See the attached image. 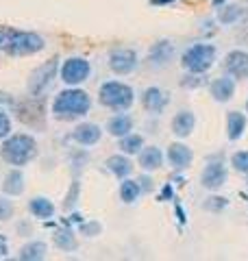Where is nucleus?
Segmentation results:
<instances>
[{
	"instance_id": "obj_1",
	"label": "nucleus",
	"mask_w": 248,
	"mask_h": 261,
	"mask_svg": "<svg viewBox=\"0 0 248 261\" xmlns=\"http://www.w3.org/2000/svg\"><path fill=\"white\" fill-rule=\"evenodd\" d=\"M46 48V39L31 31H18L13 27H0V53L13 57H31Z\"/></svg>"
},
{
	"instance_id": "obj_2",
	"label": "nucleus",
	"mask_w": 248,
	"mask_h": 261,
	"mask_svg": "<svg viewBox=\"0 0 248 261\" xmlns=\"http://www.w3.org/2000/svg\"><path fill=\"white\" fill-rule=\"evenodd\" d=\"M89 109H92V98H89L87 92L77 87L63 89V92L57 94V98L53 100V116L57 120H77L87 116Z\"/></svg>"
},
{
	"instance_id": "obj_3",
	"label": "nucleus",
	"mask_w": 248,
	"mask_h": 261,
	"mask_svg": "<svg viewBox=\"0 0 248 261\" xmlns=\"http://www.w3.org/2000/svg\"><path fill=\"white\" fill-rule=\"evenodd\" d=\"M0 157H3L13 168L27 166V163H31L33 159L37 157V142H35V137H31L27 133L5 137L3 146H0Z\"/></svg>"
},
{
	"instance_id": "obj_4",
	"label": "nucleus",
	"mask_w": 248,
	"mask_h": 261,
	"mask_svg": "<svg viewBox=\"0 0 248 261\" xmlns=\"http://www.w3.org/2000/svg\"><path fill=\"white\" fill-rule=\"evenodd\" d=\"M98 100L101 105H105L107 109H113V111H124L133 105L135 96H133V89H131L127 83H120V81H109L101 87L98 92Z\"/></svg>"
},
{
	"instance_id": "obj_5",
	"label": "nucleus",
	"mask_w": 248,
	"mask_h": 261,
	"mask_svg": "<svg viewBox=\"0 0 248 261\" xmlns=\"http://www.w3.org/2000/svg\"><path fill=\"white\" fill-rule=\"evenodd\" d=\"M216 61V48L209 44H196L183 55V68L194 72V74H203L207 72Z\"/></svg>"
},
{
	"instance_id": "obj_6",
	"label": "nucleus",
	"mask_w": 248,
	"mask_h": 261,
	"mask_svg": "<svg viewBox=\"0 0 248 261\" xmlns=\"http://www.w3.org/2000/svg\"><path fill=\"white\" fill-rule=\"evenodd\" d=\"M89 72H92V68H89V61L87 59H81V57H72V59H65L61 70H59V76L65 85H72L77 87L81 83H85V81L89 79Z\"/></svg>"
},
{
	"instance_id": "obj_7",
	"label": "nucleus",
	"mask_w": 248,
	"mask_h": 261,
	"mask_svg": "<svg viewBox=\"0 0 248 261\" xmlns=\"http://www.w3.org/2000/svg\"><path fill=\"white\" fill-rule=\"evenodd\" d=\"M57 68H59V59H57V57L48 59L46 63H41L39 68L31 74V79H29V92L33 96H37V94L44 92V89L51 85V81L57 76Z\"/></svg>"
},
{
	"instance_id": "obj_8",
	"label": "nucleus",
	"mask_w": 248,
	"mask_h": 261,
	"mask_svg": "<svg viewBox=\"0 0 248 261\" xmlns=\"http://www.w3.org/2000/svg\"><path fill=\"white\" fill-rule=\"evenodd\" d=\"M137 65V55L131 48H118L109 55V68L115 74H131Z\"/></svg>"
},
{
	"instance_id": "obj_9",
	"label": "nucleus",
	"mask_w": 248,
	"mask_h": 261,
	"mask_svg": "<svg viewBox=\"0 0 248 261\" xmlns=\"http://www.w3.org/2000/svg\"><path fill=\"white\" fill-rule=\"evenodd\" d=\"M227 181V168L220 161H211L209 166L203 170V187L207 190H220Z\"/></svg>"
},
{
	"instance_id": "obj_10",
	"label": "nucleus",
	"mask_w": 248,
	"mask_h": 261,
	"mask_svg": "<svg viewBox=\"0 0 248 261\" xmlns=\"http://www.w3.org/2000/svg\"><path fill=\"white\" fill-rule=\"evenodd\" d=\"M225 68L233 79H248V53H244V50L229 53Z\"/></svg>"
},
{
	"instance_id": "obj_11",
	"label": "nucleus",
	"mask_w": 248,
	"mask_h": 261,
	"mask_svg": "<svg viewBox=\"0 0 248 261\" xmlns=\"http://www.w3.org/2000/svg\"><path fill=\"white\" fill-rule=\"evenodd\" d=\"M103 130L98 124H92V122H85V124H79L77 128L72 130V140L81 144V146H94L101 142Z\"/></svg>"
},
{
	"instance_id": "obj_12",
	"label": "nucleus",
	"mask_w": 248,
	"mask_h": 261,
	"mask_svg": "<svg viewBox=\"0 0 248 261\" xmlns=\"http://www.w3.org/2000/svg\"><path fill=\"white\" fill-rule=\"evenodd\" d=\"M194 159V152L187 148L185 144H170V148H168V161H170V166L177 170V172H181V170H185L189 163H192Z\"/></svg>"
},
{
	"instance_id": "obj_13",
	"label": "nucleus",
	"mask_w": 248,
	"mask_h": 261,
	"mask_svg": "<svg viewBox=\"0 0 248 261\" xmlns=\"http://www.w3.org/2000/svg\"><path fill=\"white\" fill-rule=\"evenodd\" d=\"M142 105H144L146 111L161 113L165 109V105H168V96H165L159 87H148L142 96Z\"/></svg>"
},
{
	"instance_id": "obj_14",
	"label": "nucleus",
	"mask_w": 248,
	"mask_h": 261,
	"mask_svg": "<svg viewBox=\"0 0 248 261\" xmlns=\"http://www.w3.org/2000/svg\"><path fill=\"white\" fill-rule=\"evenodd\" d=\"M139 166L144 172H155L163 166V154L157 146H148V148L139 150Z\"/></svg>"
},
{
	"instance_id": "obj_15",
	"label": "nucleus",
	"mask_w": 248,
	"mask_h": 261,
	"mask_svg": "<svg viewBox=\"0 0 248 261\" xmlns=\"http://www.w3.org/2000/svg\"><path fill=\"white\" fill-rule=\"evenodd\" d=\"M209 92L213 96V100H218V102H227L233 98L235 94V83H233V79H229V76H222V79H216L211 83L209 87Z\"/></svg>"
},
{
	"instance_id": "obj_16",
	"label": "nucleus",
	"mask_w": 248,
	"mask_h": 261,
	"mask_svg": "<svg viewBox=\"0 0 248 261\" xmlns=\"http://www.w3.org/2000/svg\"><path fill=\"white\" fill-rule=\"evenodd\" d=\"M196 126V118L192 111H179L172 120V133L177 137H187Z\"/></svg>"
},
{
	"instance_id": "obj_17",
	"label": "nucleus",
	"mask_w": 248,
	"mask_h": 261,
	"mask_svg": "<svg viewBox=\"0 0 248 261\" xmlns=\"http://www.w3.org/2000/svg\"><path fill=\"white\" fill-rule=\"evenodd\" d=\"M3 192L7 196H20L24 192V174L20 172L18 168L9 170L3 178Z\"/></svg>"
},
{
	"instance_id": "obj_18",
	"label": "nucleus",
	"mask_w": 248,
	"mask_h": 261,
	"mask_svg": "<svg viewBox=\"0 0 248 261\" xmlns=\"http://www.w3.org/2000/svg\"><path fill=\"white\" fill-rule=\"evenodd\" d=\"M107 130L113 135V137H124L133 130V118L131 116H124V113H118L113 116L109 122H107Z\"/></svg>"
},
{
	"instance_id": "obj_19",
	"label": "nucleus",
	"mask_w": 248,
	"mask_h": 261,
	"mask_svg": "<svg viewBox=\"0 0 248 261\" xmlns=\"http://www.w3.org/2000/svg\"><path fill=\"white\" fill-rule=\"evenodd\" d=\"M107 170L118 178H127L133 172V163H131L129 157H124V154H113V157L107 159Z\"/></svg>"
},
{
	"instance_id": "obj_20",
	"label": "nucleus",
	"mask_w": 248,
	"mask_h": 261,
	"mask_svg": "<svg viewBox=\"0 0 248 261\" xmlns=\"http://www.w3.org/2000/svg\"><path fill=\"white\" fill-rule=\"evenodd\" d=\"M227 130H229V140H239L246 130V116L239 111H229L227 116Z\"/></svg>"
},
{
	"instance_id": "obj_21",
	"label": "nucleus",
	"mask_w": 248,
	"mask_h": 261,
	"mask_svg": "<svg viewBox=\"0 0 248 261\" xmlns=\"http://www.w3.org/2000/svg\"><path fill=\"white\" fill-rule=\"evenodd\" d=\"M29 209H31V214L39 218V220H48V218H53L55 216V205H53V200H48L44 198V196H37V198H33L29 202Z\"/></svg>"
},
{
	"instance_id": "obj_22",
	"label": "nucleus",
	"mask_w": 248,
	"mask_h": 261,
	"mask_svg": "<svg viewBox=\"0 0 248 261\" xmlns=\"http://www.w3.org/2000/svg\"><path fill=\"white\" fill-rule=\"evenodd\" d=\"M46 252H48V246H46V242H31L27 244V246H22L20 250V259L22 261H39V259H44L46 257Z\"/></svg>"
},
{
	"instance_id": "obj_23",
	"label": "nucleus",
	"mask_w": 248,
	"mask_h": 261,
	"mask_svg": "<svg viewBox=\"0 0 248 261\" xmlns=\"http://www.w3.org/2000/svg\"><path fill=\"white\" fill-rule=\"evenodd\" d=\"M142 148H144V137H142V135L129 133V135L120 137V150H122L124 154H137Z\"/></svg>"
},
{
	"instance_id": "obj_24",
	"label": "nucleus",
	"mask_w": 248,
	"mask_h": 261,
	"mask_svg": "<svg viewBox=\"0 0 248 261\" xmlns=\"http://www.w3.org/2000/svg\"><path fill=\"white\" fill-rule=\"evenodd\" d=\"M55 244H57V248H61L65 252H72V250H77V238H74V233L70 231V228H59V231L55 233Z\"/></svg>"
},
{
	"instance_id": "obj_25",
	"label": "nucleus",
	"mask_w": 248,
	"mask_h": 261,
	"mask_svg": "<svg viewBox=\"0 0 248 261\" xmlns=\"http://www.w3.org/2000/svg\"><path fill=\"white\" fill-rule=\"evenodd\" d=\"M142 194V185H139L137 181H131V178H127V181H122L120 185V198L124 202H135L137 200V196Z\"/></svg>"
},
{
	"instance_id": "obj_26",
	"label": "nucleus",
	"mask_w": 248,
	"mask_h": 261,
	"mask_svg": "<svg viewBox=\"0 0 248 261\" xmlns=\"http://www.w3.org/2000/svg\"><path fill=\"white\" fill-rule=\"evenodd\" d=\"M172 57V46L168 42H159L153 50H151V59L157 63H165Z\"/></svg>"
},
{
	"instance_id": "obj_27",
	"label": "nucleus",
	"mask_w": 248,
	"mask_h": 261,
	"mask_svg": "<svg viewBox=\"0 0 248 261\" xmlns=\"http://www.w3.org/2000/svg\"><path fill=\"white\" fill-rule=\"evenodd\" d=\"M231 166H233L237 172L248 174V150H239L231 157Z\"/></svg>"
},
{
	"instance_id": "obj_28",
	"label": "nucleus",
	"mask_w": 248,
	"mask_h": 261,
	"mask_svg": "<svg viewBox=\"0 0 248 261\" xmlns=\"http://www.w3.org/2000/svg\"><path fill=\"white\" fill-rule=\"evenodd\" d=\"M239 15H242V9L235 7V5H231V7H227V9L220 11V22L222 24H231V22H235Z\"/></svg>"
},
{
	"instance_id": "obj_29",
	"label": "nucleus",
	"mask_w": 248,
	"mask_h": 261,
	"mask_svg": "<svg viewBox=\"0 0 248 261\" xmlns=\"http://www.w3.org/2000/svg\"><path fill=\"white\" fill-rule=\"evenodd\" d=\"M11 133V120H9V113H7L3 107H0V140L9 137Z\"/></svg>"
},
{
	"instance_id": "obj_30",
	"label": "nucleus",
	"mask_w": 248,
	"mask_h": 261,
	"mask_svg": "<svg viewBox=\"0 0 248 261\" xmlns=\"http://www.w3.org/2000/svg\"><path fill=\"white\" fill-rule=\"evenodd\" d=\"M13 216V202L7 198H0V222L3 220H9Z\"/></svg>"
},
{
	"instance_id": "obj_31",
	"label": "nucleus",
	"mask_w": 248,
	"mask_h": 261,
	"mask_svg": "<svg viewBox=\"0 0 248 261\" xmlns=\"http://www.w3.org/2000/svg\"><path fill=\"white\" fill-rule=\"evenodd\" d=\"M81 231L85 233V235H92V233H98V231H101V224H85V226L81 228Z\"/></svg>"
},
{
	"instance_id": "obj_32",
	"label": "nucleus",
	"mask_w": 248,
	"mask_h": 261,
	"mask_svg": "<svg viewBox=\"0 0 248 261\" xmlns=\"http://www.w3.org/2000/svg\"><path fill=\"white\" fill-rule=\"evenodd\" d=\"M7 252H9V246H7V240L0 235V257H7Z\"/></svg>"
},
{
	"instance_id": "obj_33",
	"label": "nucleus",
	"mask_w": 248,
	"mask_h": 261,
	"mask_svg": "<svg viewBox=\"0 0 248 261\" xmlns=\"http://www.w3.org/2000/svg\"><path fill=\"white\" fill-rule=\"evenodd\" d=\"M155 5H159V3H172V0H153Z\"/></svg>"
},
{
	"instance_id": "obj_34",
	"label": "nucleus",
	"mask_w": 248,
	"mask_h": 261,
	"mask_svg": "<svg viewBox=\"0 0 248 261\" xmlns=\"http://www.w3.org/2000/svg\"><path fill=\"white\" fill-rule=\"evenodd\" d=\"M246 109H248V100H246Z\"/></svg>"
}]
</instances>
